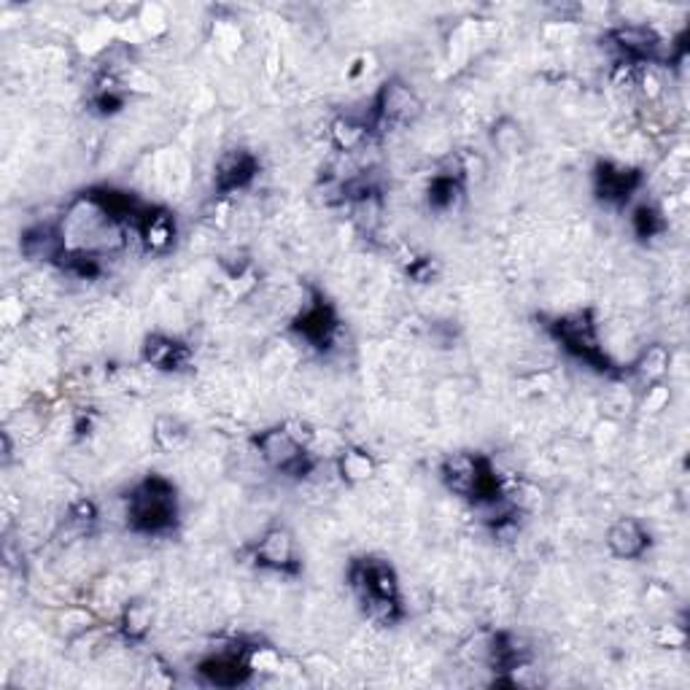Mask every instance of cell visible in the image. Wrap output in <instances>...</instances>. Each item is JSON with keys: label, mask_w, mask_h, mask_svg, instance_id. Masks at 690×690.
<instances>
[{"label": "cell", "mask_w": 690, "mask_h": 690, "mask_svg": "<svg viewBox=\"0 0 690 690\" xmlns=\"http://www.w3.org/2000/svg\"><path fill=\"white\" fill-rule=\"evenodd\" d=\"M353 594L364 615L381 626H391L402 618V596L397 571L383 558H357L348 569Z\"/></svg>", "instance_id": "obj_1"}, {"label": "cell", "mask_w": 690, "mask_h": 690, "mask_svg": "<svg viewBox=\"0 0 690 690\" xmlns=\"http://www.w3.org/2000/svg\"><path fill=\"white\" fill-rule=\"evenodd\" d=\"M440 477L447 491L475 505L496 507L505 502V483L483 453H453L440 467Z\"/></svg>", "instance_id": "obj_2"}, {"label": "cell", "mask_w": 690, "mask_h": 690, "mask_svg": "<svg viewBox=\"0 0 690 690\" xmlns=\"http://www.w3.org/2000/svg\"><path fill=\"white\" fill-rule=\"evenodd\" d=\"M127 524L133 532L163 537L178 524L176 486L163 475H148L127 496Z\"/></svg>", "instance_id": "obj_3"}, {"label": "cell", "mask_w": 690, "mask_h": 690, "mask_svg": "<svg viewBox=\"0 0 690 690\" xmlns=\"http://www.w3.org/2000/svg\"><path fill=\"white\" fill-rule=\"evenodd\" d=\"M548 332L575 359H580V362H586L599 372H615L605 348H601L599 327H596V319L590 310H575V313L558 316V319H553L548 325Z\"/></svg>", "instance_id": "obj_4"}, {"label": "cell", "mask_w": 690, "mask_h": 690, "mask_svg": "<svg viewBox=\"0 0 690 690\" xmlns=\"http://www.w3.org/2000/svg\"><path fill=\"white\" fill-rule=\"evenodd\" d=\"M308 440L300 432H291V426H272L254 437L259 456L272 470L291 477H305L313 472V456L308 453Z\"/></svg>", "instance_id": "obj_5"}, {"label": "cell", "mask_w": 690, "mask_h": 690, "mask_svg": "<svg viewBox=\"0 0 690 690\" xmlns=\"http://www.w3.org/2000/svg\"><path fill=\"white\" fill-rule=\"evenodd\" d=\"M419 95L405 82L400 79H391L381 86V92L375 95V103H372L370 111V130L372 133H383V130L397 127V124H410L413 120H419L421 114Z\"/></svg>", "instance_id": "obj_6"}, {"label": "cell", "mask_w": 690, "mask_h": 690, "mask_svg": "<svg viewBox=\"0 0 690 690\" xmlns=\"http://www.w3.org/2000/svg\"><path fill=\"white\" fill-rule=\"evenodd\" d=\"M338 327V313H334L332 305L321 295H316L313 302L305 305L302 313L295 319V332L300 334L305 343L319 348V351H325V348L334 343Z\"/></svg>", "instance_id": "obj_7"}, {"label": "cell", "mask_w": 690, "mask_h": 690, "mask_svg": "<svg viewBox=\"0 0 690 690\" xmlns=\"http://www.w3.org/2000/svg\"><path fill=\"white\" fill-rule=\"evenodd\" d=\"M254 562L257 567L278 571V575H297L300 562H297V545L289 528L272 526L270 532H265V537L254 548Z\"/></svg>", "instance_id": "obj_8"}, {"label": "cell", "mask_w": 690, "mask_h": 690, "mask_svg": "<svg viewBox=\"0 0 690 690\" xmlns=\"http://www.w3.org/2000/svg\"><path fill=\"white\" fill-rule=\"evenodd\" d=\"M609 41L618 49L626 65H645V62L658 60L663 41L656 30L648 24H620L609 33Z\"/></svg>", "instance_id": "obj_9"}, {"label": "cell", "mask_w": 690, "mask_h": 690, "mask_svg": "<svg viewBox=\"0 0 690 690\" xmlns=\"http://www.w3.org/2000/svg\"><path fill=\"white\" fill-rule=\"evenodd\" d=\"M200 677L210 686L219 688H235L244 686L251 677V650H224L219 656H210L197 667Z\"/></svg>", "instance_id": "obj_10"}, {"label": "cell", "mask_w": 690, "mask_h": 690, "mask_svg": "<svg viewBox=\"0 0 690 690\" xmlns=\"http://www.w3.org/2000/svg\"><path fill=\"white\" fill-rule=\"evenodd\" d=\"M259 159L248 148H229L219 157L214 173V186L219 195H233V192L246 189L257 178Z\"/></svg>", "instance_id": "obj_11"}, {"label": "cell", "mask_w": 690, "mask_h": 690, "mask_svg": "<svg viewBox=\"0 0 690 690\" xmlns=\"http://www.w3.org/2000/svg\"><path fill=\"white\" fill-rule=\"evenodd\" d=\"M594 184H596V195H599V200L624 205L631 200L637 186L642 184V173L629 165L599 163L594 173Z\"/></svg>", "instance_id": "obj_12"}, {"label": "cell", "mask_w": 690, "mask_h": 690, "mask_svg": "<svg viewBox=\"0 0 690 690\" xmlns=\"http://www.w3.org/2000/svg\"><path fill=\"white\" fill-rule=\"evenodd\" d=\"M176 219L167 208L143 210L138 224H135V235L148 254L171 251V246L176 244Z\"/></svg>", "instance_id": "obj_13"}, {"label": "cell", "mask_w": 690, "mask_h": 690, "mask_svg": "<svg viewBox=\"0 0 690 690\" xmlns=\"http://www.w3.org/2000/svg\"><path fill=\"white\" fill-rule=\"evenodd\" d=\"M607 548L615 558H624V562L642 558L650 548V532L637 518H620L609 526Z\"/></svg>", "instance_id": "obj_14"}, {"label": "cell", "mask_w": 690, "mask_h": 690, "mask_svg": "<svg viewBox=\"0 0 690 690\" xmlns=\"http://www.w3.org/2000/svg\"><path fill=\"white\" fill-rule=\"evenodd\" d=\"M22 254L33 262H62L68 254L65 233L52 224H39L22 235Z\"/></svg>", "instance_id": "obj_15"}, {"label": "cell", "mask_w": 690, "mask_h": 690, "mask_svg": "<svg viewBox=\"0 0 690 690\" xmlns=\"http://www.w3.org/2000/svg\"><path fill=\"white\" fill-rule=\"evenodd\" d=\"M143 362L165 372H178L192 362L189 346L167 334H148L143 343Z\"/></svg>", "instance_id": "obj_16"}, {"label": "cell", "mask_w": 690, "mask_h": 690, "mask_svg": "<svg viewBox=\"0 0 690 690\" xmlns=\"http://www.w3.org/2000/svg\"><path fill=\"white\" fill-rule=\"evenodd\" d=\"M378 464L372 459V453L362 451V447H348V451L340 453L338 459V472L346 483L351 486H359V483H367L372 475H375Z\"/></svg>", "instance_id": "obj_17"}, {"label": "cell", "mask_w": 690, "mask_h": 690, "mask_svg": "<svg viewBox=\"0 0 690 690\" xmlns=\"http://www.w3.org/2000/svg\"><path fill=\"white\" fill-rule=\"evenodd\" d=\"M329 135H332V143L340 152H357V148H362L364 143L372 138V130L367 122H357L351 120V116H340V120L332 122Z\"/></svg>", "instance_id": "obj_18"}, {"label": "cell", "mask_w": 690, "mask_h": 690, "mask_svg": "<svg viewBox=\"0 0 690 690\" xmlns=\"http://www.w3.org/2000/svg\"><path fill=\"white\" fill-rule=\"evenodd\" d=\"M462 195H464L462 176H453V173L434 176L432 184H429V208L451 210L453 205L462 200Z\"/></svg>", "instance_id": "obj_19"}, {"label": "cell", "mask_w": 690, "mask_h": 690, "mask_svg": "<svg viewBox=\"0 0 690 690\" xmlns=\"http://www.w3.org/2000/svg\"><path fill=\"white\" fill-rule=\"evenodd\" d=\"M669 351L663 346H652L648 348V351L642 353V359H639L637 364H634V370H637V375L642 378V381L648 383H658L663 375H667L669 370Z\"/></svg>", "instance_id": "obj_20"}, {"label": "cell", "mask_w": 690, "mask_h": 690, "mask_svg": "<svg viewBox=\"0 0 690 690\" xmlns=\"http://www.w3.org/2000/svg\"><path fill=\"white\" fill-rule=\"evenodd\" d=\"M663 229H667V219H663L661 210H656L652 205H639V208L634 210V233H637L639 238H656Z\"/></svg>", "instance_id": "obj_21"}, {"label": "cell", "mask_w": 690, "mask_h": 690, "mask_svg": "<svg viewBox=\"0 0 690 690\" xmlns=\"http://www.w3.org/2000/svg\"><path fill=\"white\" fill-rule=\"evenodd\" d=\"M186 440V426L178 419H159L154 424V443H157L163 451H176Z\"/></svg>", "instance_id": "obj_22"}, {"label": "cell", "mask_w": 690, "mask_h": 690, "mask_svg": "<svg viewBox=\"0 0 690 690\" xmlns=\"http://www.w3.org/2000/svg\"><path fill=\"white\" fill-rule=\"evenodd\" d=\"M148 626H152V615H148L146 607H143V605H130L127 609H124V615H122L124 637H130V639L146 637Z\"/></svg>", "instance_id": "obj_23"}, {"label": "cell", "mask_w": 690, "mask_h": 690, "mask_svg": "<svg viewBox=\"0 0 690 690\" xmlns=\"http://www.w3.org/2000/svg\"><path fill=\"white\" fill-rule=\"evenodd\" d=\"M669 402V391L667 387H661V383H656V387L648 389V397H645V410H650V413H656V410H663V405Z\"/></svg>", "instance_id": "obj_24"}]
</instances>
